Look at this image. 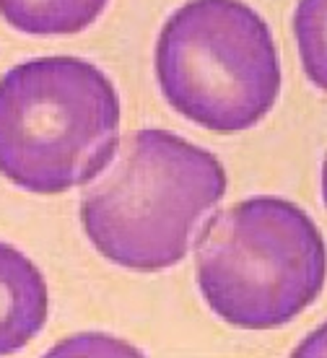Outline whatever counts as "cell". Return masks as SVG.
<instances>
[{"mask_svg":"<svg viewBox=\"0 0 327 358\" xmlns=\"http://www.w3.org/2000/svg\"><path fill=\"white\" fill-rule=\"evenodd\" d=\"M205 304L242 330H273L325 288L327 247L309 213L283 197H249L216 213L195 244Z\"/></svg>","mask_w":327,"mask_h":358,"instance_id":"obj_3","label":"cell"},{"mask_svg":"<svg viewBox=\"0 0 327 358\" xmlns=\"http://www.w3.org/2000/svg\"><path fill=\"white\" fill-rule=\"evenodd\" d=\"M109 0H0L6 24L34 36L78 34L89 29Z\"/></svg>","mask_w":327,"mask_h":358,"instance_id":"obj_6","label":"cell"},{"mask_svg":"<svg viewBox=\"0 0 327 358\" xmlns=\"http://www.w3.org/2000/svg\"><path fill=\"white\" fill-rule=\"evenodd\" d=\"M120 145V96L97 65L53 55L0 78V174L34 195L99 177Z\"/></svg>","mask_w":327,"mask_h":358,"instance_id":"obj_2","label":"cell"},{"mask_svg":"<svg viewBox=\"0 0 327 358\" xmlns=\"http://www.w3.org/2000/svg\"><path fill=\"white\" fill-rule=\"evenodd\" d=\"M322 200H325V206H327V156H325V162H322Z\"/></svg>","mask_w":327,"mask_h":358,"instance_id":"obj_9","label":"cell"},{"mask_svg":"<svg viewBox=\"0 0 327 358\" xmlns=\"http://www.w3.org/2000/svg\"><path fill=\"white\" fill-rule=\"evenodd\" d=\"M47 314L50 294L39 268L21 250L0 242V356L34 341Z\"/></svg>","mask_w":327,"mask_h":358,"instance_id":"obj_5","label":"cell"},{"mask_svg":"<svg viewBox=\"0 0 327 358\" xmlns=\"http://www.w3.org/2000/svg\"><path fill=\"white\" fill-rule=\"evenodd\" d=\"M293 356H327V322L307 335L304 343L293 350Z\"/></svg>","mask_w":327,"mask_h":358,"instance_id":"obj_8","label":"cell"},{"mask_svg":"<svg viewBox=\"0 0 327 358\" xmlns=\"http://www.w3.org/2000/svg\"><path fill=\"white\" fill-rule=\"evenodd\" d=\"M293 36L307 78L319 91H327V0H299Z\"/></svg>","mask_w":327,"mask_h":358,"instance_id":"obj_7","label":"cell"},{"mask_svg":"<svg viewBox=\"0 0 327 358\" xmlns=\"http://www.w3.org/2000/svg\"><path fill=\"white\" fill-rule=\"evenodd\" d=\"M156 81L179 115L211 133H244L281 94V57L267 24L242 0H190L156 42Z\"/></svg>","mask_w":327,"mask_h":358,"instance_id":"obj_4","label":"cell"},{"mask_svg":"<svg viewBox=\"0 0 327 358\" xmlns=\"http://www.w3.org/2000/svg\"><path fill=\"white\" fill-rule=\"evenodd\" d=\"M226 192L221 162L167 130H138L81 197V226L102 257L156 273L182 262L195 226Z\"/></svg>","mask_w":327,"mask_h":358,"instance_id":"obj_1","label":"cell"}]
</instances>
